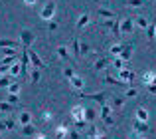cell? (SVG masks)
<instances>
[{"mask_svg":"<svg viewBox=\"0 0 156 139\" xmlns=\"http://www.w3.org/2000/svg\"><path fill=\"white\" fill-rule=\"evenodd\" d=\"M32 62H30V56H28V48H22V52H20V68H22V76L28 77V70H30Z\"/></svg>","mask_w":156,"mask_h":139,"instance_id":"1","label":"cell"},{"mask_svg":"<svg viewBox=\"0 0 156 139\" xmlns=\"http://www.w3.org/2000/svg\"><path fill=\"white\" fill-rule=\"evenodd\" d=\"M55 2H48L46 6L42 8V12H40V16H42L44 20H53V14H55Z\"/></svg>","mask_w":156,"mask_h":139,"instance_id":"2","label":"cell"},{"mask_svg":"<svg viewBox=\"0 0 156 139\" xmlns=\"http://www.w3.org/2000/svg\"><path fill=\"white\" fill-rule=\"evenodd\" d=\"M20 40H22V48H30V44L36 40V34L30 30H22L20 32Z\"/></svg>","mask_w":156,"mask_h":139,"instance_id":"3","label":"cell"},{"mask_svg":"<svg viewBox=\"0 0 156 139\" xmlns=\"http://www.w3.org/2000/svg\"><path fill=\"white\" fill-rule=\"evenodd\" d=\"M28 56H30V62H32V66H34V68H38V70L46 68V64L42 62V58H40L34 50H30V48H28Z\"/></svg>","mask_w":156,"mask_h":139,"instance_id":"4","label":"cell"},{"mask_svg":"<svg viewBox=\"0 0 156 139\" xmlns=\"http://www.w3.org/2000/svg\"><path fill=\"white\" fill-rule=\"evenodd\" d=\"M79 97H83V100H95V101H99V103L103 105V103H105L107 93H103V92H99V93H81Z\"/></svg>","mask_w":156,"mask_h":139,"instance_id":"5","label":"cell"},{"mask_svg":"<svg viewBox=\"0 0 156 139\" xmlns=\"http://www.w3.org/2000/svg\"><path fill=\"white\" fill-rule=\"evenodd\" d=\"M119 72H121V81H129L130 84V81L136 77V73H134L130 68H122V70H119Z\"/></svg>","mask_w":156,"mask_h":139,"instance_id":"6","label":"cell"},{"mask_svg":"<svg viewBox=\"0 0 156 139\" xmlns=\"http://www.w3.org/2000/svg\"><path fill=\"white\" fill-rule=\"evenodd\" d=\"M71 115L75 121H85V107L83 105H75V107L71 109Z\"/></svg>","mask_w":156,"mask_h":139,"instance_id":"7","label":"cell"},{"mask_svg":"<svg viewBox=\"0 0 156 139\" xmlns=\"http://www.w3.org/2000/svg\"><path fill=\"white\" fill-rule=\"evenodd\" d=\"M133 30H134V22H133V18L122 20V24H121V34H130Z\"/></svg>","mask_w":156,"mask_h":139,"instance_id":"8","label":"cell"},{"mask_svg":"<svg viewBox=\"0 0 156 139\" xmlns=\"http://www.w3.org/2000/svg\"><path fill=\"white\" fill-rule=\"evenodd\" d=\"M133 129H134V131H138L140 135H142V133H148V123H146V121H138V119H134Z\"/></svg>","mask_w":156,"mask_h":139,"instance_id":"9","label":"cell"},{"mask_svg":"<svg viewBox=\"0 0 156 139\" xmlns=\"http://www.w3.org/2000/svg\"><path fill=\"white\" fill-rule=\"evenodd\" d=\"M0 48H14V50H20L22 44L16 42V40H0Z\"/></svg>","mask_w":156,"mask_h":139,"instance_id":"10","label":"cell"},{"mask_svg":"<svg viewBox=\"0 0 156 139\" xmlns=\"http://www.w3.org/2000/svg\"><path fill=\"white\" fill-rule=\"evenodd\" d=\"M69 81H71V88H73V89H77V92H81V89H83V84H85V81H83V77L73 76Z\"/></svg>","mask_w":156,"mask_h":139,"instance_id":"11","label":"cell"},{"mask_svg":"<svg viewBox=\"0 0 156 139\" xmlns=\"http://www.w3.org/2000/svg\"><path fill=\"white\" fill-rule=\"evenodd\" d=\"M105 81H107V84H113V85H121V88H129V81H121V80H115V77L113 76H109V73H107V76H105Z\"/></svg>","mask_w":156,"mask_h":139,"instance_id":"12","label":"cell"},{"mask_svg":"<svg viewBox=\"0 0 156 139\" xmlns=\"http://www.w3.org/2000/svg\"><path fill=\"white\" fill-rule=\"evenodd\" d=\"M12 84H14V77H12L10 73H6V76H0V88H10Z\"/></svg>","mask_w":156,"mask_h":139,"instance_id":"13","label":"cell"},{"mask_svg":"<svg viewBox=\"0 0 156 139\" xmlns=\"http://www.w3.org/2000/svg\"><path fill=\"white\" fill-rule=\"evenodd\" d=\"M111 113H113V107H111V105H107V103L101 105V119H103V121L109 119V117H111Z\"/></svg>","mask_w":156,"mask_h":139,"instance_id":"14","label":"cell"},{"mask_svg":"<svg viewBox=\"0 0 156 139\" xmlns=\"http://www.w3.org/2000/svg\"><path fill=\"white\" fill-rule=\"evenodd\" d=\"M20 131H22V135H28V137H32L36 133V127L32 123H28V125H20Z\"/></svg>","mask_w":156,"mask_h":139,"instance_id":"15","label":"cell"},{"mask_svg":"<svg viewBox=\"0 0 156 139\" xmlns=\"http://www.w3.org/2000/svg\"><path fill=\"white\" fill-rule=\"evenodd\" d=\"M89 20H91V16H89V14H81V16H79V20H77V24H75V26H77V30L85 28V26L89 24Z\"/></svg>","mask_w":156,"mask_h":139,"instance_id":"16","label":"cell"},{"mask_svg":"<svg viewBox=\"0 0 156 139\" xmlns=\"http://www.w3.org/2000/svg\"><path fill=\"white\" fill-rule=\"evenodd\" d=\"M97 14L103 16V18H107V20H115V18H117V14H115V12L105 10V8H99V10H97Z\"/></svg>","mask_w":156,"mask_h":139,"instance_id":"17","label":"cell"},{"mask_svg":"<svg viewBox=\"0 0 156 139\" xmlns=\"http://www.w3.org/2000/svg\"><path fill=\"white\" fill-rule=\"evenodd\" d=\"M57 56H59L61 60H65V62H71V56H69L67 48H63V46H59V48H57Z\"/></svg>","mask_w":156,"mask_h":139,"instance_id":"18","label":"cell"},{"mask_svg":"<svg viewBox=\"0 0 156 139\" xmlns=\"http://www.w3.org/2000/svg\"><path fill=\"white\" fill-rule=\"evenodd\" d=\"M71 52H73V56L75 58H79L81 56V42L77 38H73V48H71Z\"/></svg>","mask_w":156,"mask_h":139,"instance_id":"19","label":"cell"},{"mask_svg":"<svg viewBox=\"0 0 156 139\" xmlns=\"http://www.w3.org/2000/svg\"><path fill=\"white\" fill-rule=\"evenodd\" d=\"M136 119L138 121H148V111L144 107H138L136 109Z\"/></svg>","mask_w":156,"mask_h":139,"instance_id":"20","label":"cell"},{"mask_svg":"<svg viewBox=\"0 0 156 139\" xmlns=\"http://www.w3.org/2000/svg\"><path fill=\"white\" fill-rule=\"evenodd\" d=\"M67 131H69L67 125H59V127L55 129V139H63L65 135H67Z\"/></svg>","mask_w":156,"mask_h":139,"instance_id":"21","label":"cell"},{"mask_svg":"<svg viewBox=\"0 0 156 139\" xmlns=\"http://www.w3.org/2000/svg\"><path fill=\"white\" fill-rule=\"evenodd\" d=\"M130 56H133V46H126V48H122V54L119 56V58H121L122 62H126V60H129Z\"/></svg>","mask_w":156,"mask_h":139,"instance_id":"22","label":"cell"},{"mask_svg":"<svg viewBox=\"0 0 156 139\" xmlns=\"http://www.w3.org/2000/svg\"><path fill=\"white\" fill-rule=\"evenodd\" d=\"M30 121H32V113H28V111L20 113V123H22V125H28Z\"/></svg>","mask_w":156,"mask_h":139,"instance_id":"23","label":"cell"},{"mask_svg":"<svg viewBox=\"0 0 156 139\" xmlns=\"http://www.w3.org/2000/svg\"><path fill=\"white\" fill-rule=\"evenodd\" d=\"M134 24H136L138 28H144V30H146V28L150 26V22H148V20L144 18V16H140V18H136V20H134Z\"/></svg>","mask_w":156,"mask_h":139,"instance_id":"24","label":"cell"},{"mask_svg":"<svg viewBox=\"0 0 156 139\" xmlns=\"http://www.w3.org/2000/svg\"><path fill=\"white\" fill-rule=\"evenodd\" d=\"M142 81H144V85L152 84V81H154V72H144V73H142Z\"/></svg>","mask_w":156,"mask_h":139,"instance_id":"25","label":"cell"},{"mask_svg":"<svg viewBox=\"0 0 156 139\" xmlns=\"http://www.w3.org/2000/svg\"><path fill=\"white\" fill-rule=\"evenodd\" d=\"M107 66H109V60H107V58H99L95 62V70H105Z\"/></svg>","mask_w":156,"mask_h":139,"instance_id":"26","label":"cell"},{"mask_svg":"<svg viewBox=\"0 0 156 139\" xmlns=\"http://www.w3.org/2000/svg\"><path fill=\"white\" fill-rule=\"evenodd\" d=\"M93 119H95V109L85 107V121H93Z\"/></svg>","mask_w":156,"mask_h":139,"instance_id":"27","label":"cell"},{"mask_svg":"<svg viewBox=\"0 0 156 139\" xmlns=\"http://www.w3.org/2000/svg\"><path fill=\"white\" fill-rule=\"evenodd\" d=\"M125 101H126V97L125 96H121V97H115V100H113V107H122V105H125Z\"/></svg>","mask_w":156,"mask_h":139,"instance_id":"28","label":"cell"},{"mask_svg":"<svg viewBox=\"0 0 156 139\" xmlns=\"http://www.w3.org/2000/svg\"><path fill=\"white\" fill-rule=\"evenodd\" d=\"M154 36H156V24H150V26L146 28V38H148V40H152Z\"/></svg>","mask_w":156,"mask_h":139,"instance_id":"29","label":"cell"},{"mask_svg":"<svg viewBox=\"0 0 156 139\" xmlns=\"http://www.w3.org/2000/svg\"><path fill=\"white\" fill-rule=\"evenodd\" d=\"M111 30H113V34L117 36V38H119V36H122L121 34V22H119V18L115 20V24H113V28H111Z\"/></svg>","mask_w":156,"mask_h":139,"instance_id":"30","label":"cell"},{"mask_svg":"<svg viewBox=\"0 0 156 139\" xmlns=\"http://www.w3.org/2000/svg\"><path fill=\"white\" fill-rule=\"evenodd\" d=\"M111 54L119 58V56L122 54V46H121V44H115V46H111Z\"/></svg>","mask_w":156,"mask_h":139,"instance_id":"31","label":"cell"},{"mask_svg":"<svg viewBox=\"0 0 156 139\" xmlns=\"http://www.w3.org/2000/svg\"><path fill=\"white\" fill-rule=\"evenodd\" d=\"M4 123H6V129H16V127H18L14 117H6V119H4Z\"/></svg>","mask_w":156,"mask_h":139,"instance_id":"32","label":"cell"},{"mask_svg":"<svg viewBox=\"0 0 156 139\" xmlns=\"http://www.w3.org/2000/svg\"><path fill=\"white\" fill-rule=\"evenodd\" d=\"M142 2H144V0H125V4H126V6H130V8L142 6Z\"/></svg>","mask_w":156,"mask_h":139,"instance_id":"33","label":"cell"},{"mask_svg":"<svg viewBox=\"0 0 156 139\" xmlns=\"http://www.w3.org/2000/svg\"><path fill=\"white\" fill-rule=\"evenodd\" d=\"M30 77H32V84H38V81H40V70L34 68V70H32V73H30Z\"/></svg>","mask_w":156,"mask_h":139,"instance_id":"34","label":"cell"},{"mask_svg":"<svg viewBox=\"0 0 156 139\" xmlns=\"http://www.w3.org/2000/svg\"><path fill=\"white\" fill-rule=\"evenodd\" d=\"M16 58H18V56H6V58L2 60V66H14V62H16Z\"/></svg>","mask_w":156,"mask_h":139,"instance_id":"35","label":"cell"},{"mask_svg":"<svg viewBox=\"0 0 156 139\" xmlns=\"http://www.w3.org/2000/svg\"><path fill=\"white\" fill-rule=\"evenodd\" d=\"M0 50L4 56H18V50H14V48H0Z\"/></svg>","mask_w":156,"mask_h":139,"instance_id":"36","label":"cell"},{"mask_svg":"<svg viewBox=\"0 0 156 139\" xmlns=\"http://www.w3.org/2000/svg\"><path fill=\"white\" fill-rule=\"evenodd\" d=\"M8 89H10V93H12V96H18V92H20V81H14V84H12Z\"/></svg>","mask_w":156,"mask_h":139,"instance_id":"37","label":"cell"},{"mask_svg":"<svg viewBox=\"0 0 156 139\" xmlns=\"http://www.w3.org/2000/svg\"><path fill=\"white\" fill-rule=\"evenodd\" d=\"M20 72H22V68H20V64H14V66L10 68V76H12V77H16V76H18Z\"/></svg>","mask_w":156,"mask_h":139,"instance_id":"38","label":"cell"},{"mask_svg":"<svg viewBox=\"0 0 156 139\" xmlns=\"http://www.w3.org/2000/svg\"><path fill=\"white\" fill-rule=\"evenodd\" d=\"M63 76L67 77V80H71V77L75 76V73H73V68H71V66H65V68H63Z\"/></svg>","mask_w":156,"mask_h":139,"instance_id":"39","label":"cell"},{"mask_svg":"<svg viewBox=\"0 0 156 139\" xmlns=\"http://www.w3.org/2000/svg\"><path fill=\"white\" fill-rule=\"evenodd\" d=\"M12 107L14 105L8 103V101H0V111H12Z\"/></svg>","mask_w":156,"mask_h":139,"instance_id":"40","label":"cell"},{"mask_svg":"<svg viewBox=\"0 0 156 139\" xmlns=\"http://www.w3.org/2000/svg\"><path fill=\"white\" fill-rule=\"evenodd\" d=\"M134 96H138V89H136V88H130L129 92L125 93V97H126V100H129V97H134Z\"/></svg>","mask_w":156,"mask_h":139,"instance_id":"41","label":"cell"},{"mask_svg":"<svg viewBox=\"0 0 156 139\" xmlns=\"http://www.w3.org/2000/svg\"><path fill=\"white\" fill-rule=\"evenodd\" d=\"M6 101H8V103H12V105H16V103L20 101V97H18V96H12V93H10V96L6 97Z\"/></svg>","mask_w":156,"mask_h":139,"instance_id":"42","label":"cell"},{"mask_svg":"<svg viewBox=\"0 0 156 139\" xmlns=\"http://www.w3.org/2000/svg\"><path fill=\"white\" fill-rule=\"evenodd\" d=\"M67 137L69 139H79L81 135H79V131H75V129H69V131H67Z\"/></svg>","mask_w":156,"mask_h":139,"instance_id":"43","label":"cell"},{"mask_svg":"<svg viewBox=\"0 0 156 139\" xmlns=\"http://www.w3.org/2000/svg\"><path fill=\"white\" fill-rule=\"evenodd\" d=\"M115 68H119V70H122V68H129V66H125V62H122L121 58H115Z\"/></svg>","mask_w":156,"mask_h":139,"instance_id":"44","label":"cell"},{"mask_svg":"<svg viewBox=\"0 0 156 139\" xmlns=\"http://www.w3.org/2000/svg\"><path fill=\"white\" fill-rule=\"evenodd\" d=\"M129 139H142V135H140L138 131H134V129H133V131H130V135H129Z\"/></svg>","mask_w":156,"mask_h":139,"instance_id":"45","label":"cell"},{"mask_svg":"<svg viewBox=\"0 0 156 139\" xmlns=\"http://www.w3.org/2000/svg\"><path fill=\"white\" fill-rule=\"evenodd\" d=\"M10 73V66H0V76H6Z\"/></svg>","mask_w":156,"mask_h":139,"instance_id":"46","label":"cell"},{"mask_svg":"<svg viewBox=\"0 0 156 139\" xmlns=\"http://www.w3.org/2000/svg\"><path fill=\"white\" fill-rule=\"evenodd\" d=\"M42 121H46V123H48V121H51V113H50V111H44Z\"/></svg>","mask_w":156,"mask_h":139,"instance_id":"47","label":"cell"},{"mask_svg":"<svg viewBox=\"0 0 156 139\" xmlns=\"http://www.w3.org/2000/svg\"><path fill=\"white\" fill-rule=\"evenodd\" d=\"M146 89H148L150 93H154V96H156V84H148V85H146Z\"/></svg>","mask_w":156,"mask_h":139,"instance_id":"48","label":"cell"},{"mask_svg":"<svg viewBox=\"0 0 156 139\" xmlns=\"http://www.w3.org/2000/svg\"><path fill=\"white\" fill-rule=\"evenodd\" d=\"M87 52H91V48L87 44H81V54H87Z\"/></svg>","mask_w":156,"mask_h":139,"instance_id":"49","label":"cell"},{"mask_svg":"<svg viewBox=\"0 0 156 139\" xmlns=\"http://www.w3.org/2000/svg\"><path fill=\"white\" fill-rule=\"evenodd\" d=\"M85 125H87V121H75V127L77 129H83Z\"/></svg>","mask_w":156,"mask_h":139,"instance_id":"50","label":"cell"},{"mask_svg":"<svg viewBox=\"0 0 156 139\" xmlns=\"http://www.w3.org/2000/svg\"><path fill=\"white\" fill-rule=\"evenodd\" d=\"M53 30H57V22H50V32Z\"/></svg>","mask_w":156,"mask_h":139,"instance_id":"51","label":"cell"},{"mask_svg":"<svg viewBox=\"0 0 156 139\" xmlns=\"http://www.w3.org/2000/svg\"><path fill=\"white\" fill-rule=\"evenodd\" d=\"M6 129V123H4V119H0V131H4Z\"/></svg>","mask_w":156,"mask_h":139,"instance_id":"52","label":"cell"},{"mask_svg":"<svg viewBox=\"0 0 156 139\" xmlns=\"http://www.w3.org/2000/svg\"><path fill=\"white\" fill-rule=\"evenodd\" d=\"M24 2H26L28 6H34V4H36V0H24Z\"/></svg>","mask_w":156,"mask_h":139,"instance_id":"53","label":"cell"},{"mask_svg":"<svg viewBox=\"0 0 156 139\" xmlns=\"http://www.w3.org/2000/svg\"><path fill=\"white\" fill-rule=\"evenodd\" d=\"M34 139H46V135H38V137H34Z\"/></svg>","mask_w":156,"mask_h":139,"instance_id":"54","label":"cell"},{"mask_svg":"<svg viewBox=\"0 0 156 139\" xmlns=\"http://www.w3.org/2000/svg\"><path fill=\"white\" fill-rule=\"evenodd\" d=\"M152 84H156V73H154V81H152Z\"/></svg>","mask_w":156,"mask_h":139,"instance_id":"55","label":"cell"},{"mask_svg":"<svg viewBox=\"0 0 156 139\" xmlns=\"http://www.w3.org/2000/svg\"><path fill=\"white\" fill-rule=\"evenodd\" d=\"M0 139H2V137H0Z\"/></svg>","mask_w":156,"mask_h":139,"instance_id":"56","label":"cell"}]
</instances>
